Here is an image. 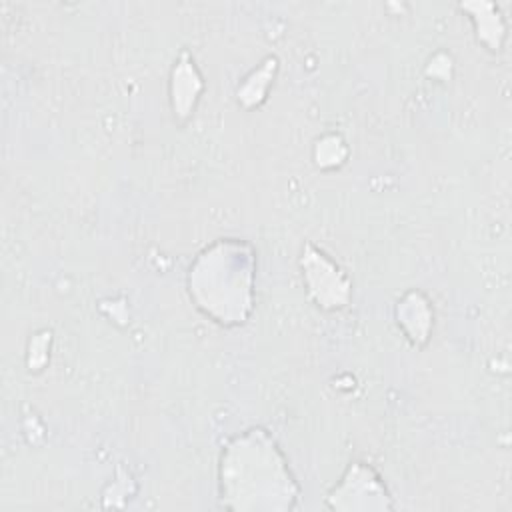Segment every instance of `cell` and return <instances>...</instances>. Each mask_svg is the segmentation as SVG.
Returning <instances> with one entry per match:
<instances>
[{
  "label": "cell",
  "instance_id": "6da1fadb",
  "mask_svg": "<svg viewBox=\"0 0 512 512\" xmlns=\"http://www.w3.org/2000/svg\"><path fill=\"white\" fill-rule=\"evenodd\" d=\"M254 258L246 244L222 240L190 268V292L206 314L222 324L244 322L250 310Z\"/></svg>",
  "mask_w": 512,
  "mask_h": 512
},
{
  "label": "cell",
  "instance_id": "7a4b0ae2",
  "mask_svg": "<svg viewBox=\"0 0 512 512\" xmlns=\"http://www.w3.org/2000/svg\"><path fill=\"white\" fill-rule=\"evenodd\" d=\"M222 492L230 498L296 496L280 452L264 430L238 436L222 456Z\"/></svg>",
  "mask_w": 512,
  "mask_h": 512
}]
</instances>
